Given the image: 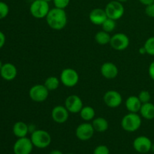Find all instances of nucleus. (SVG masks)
Listing matches in <instances>:
<instances>
[{
	"instance_id": "f257e3e1",
	"label": "nucleus",
	"mask_w": 154,
	"mask_h": 154,
	"mask_svg": "<svg viewBox=\"0 0 154 154\" xmlns=\"http://www.w3.org/2000/svg\"><path fill=\"white\" fill-rule=\"evenodd\" d=\"M48 25L54 30H62L67 24V14L65 9L54 8L51 9L46 17Z\"/></svg>"
},
{
	"instance_id": "f03ea898",
	"label": "nucleus",
	"mask_w": 154,
	"mask_h": 154,
	"mask_svg": "<svg viewBox=\"0 0 154 154\" xmlns=\"http://www.w3.org/2000/svg\"><path fill=\"white\" fill-rule=\"evenodd\" d=\"M142 120L138 113H130L126 114L122 118L121 126L123 129L128 132H136L141 127Z\"/></svg>"
},
{
	"instance_id": "7ed1b4c3",
	"label": "nucleus",
	"mask_w": 154,
	"mask_h": 154,
	"mask_svg": "<svg viewBox=\"0 0 154 154\" xmlns=\"http://www.w3.org/2000/svg\"><path fill=\"white\" fill-rule=\"evenodd\" d=\"M34 147L38 149L47 148L51 144L52 138L49 132L43 129H35L30 136Z\"/></svg>"
},
{
	"instance_id": "20e7f679",
	"label": "nucleus",
	"mask_w": 154,
	"mask_h": 154,
	"mask_svg": "<svg viewBox=\"0 0 154 154\" xmlns=\"http://www.w3.org/2000/svg\"><path fill=\"white\" fill-rule=\"evenodd\" d=\"M50 10L49 2L44 0H35L32 2L29 7L30 14L36 19L46 18Z\"/></svg>"
},
{
	"instance_id": "39448f33",
	"label": "nucleus",
	"mask_w": 154,
	"mask_h": 154,
	"mask_svg": "<svg viewBox=\"0 0 154 154\" xmlns=\"http://www.w3.org/2000/svg\"><path fill=\"white\" fill-rule=\"evenodd\" d=\"M105 11L108 17L114 20L120 19L125 13L124 6L121 2L117 0L108 2L105 6Z\"/></svg>"
},
{
	"instance_id": "423d86ee",
	"label": "nucleus",
	"mask_w": 154,
	"mask_h": 154,
	"mask_svg": "<svg viewBox=\"0 0 154 154\" xmlns=\"http://www.w3.org/2000/svg\"><path fill=\"white\" fill-rule=\"evenodd\" d=\"M60 82L67 87H73L79 81V75L78 72L72 68H67L62 71L60 75Z\"/></svg>"
},
{
	"instance_id": "0eeeda50",
	"label": "nucleus",
	"mask_w": 154,
	"mask_h": 154,
	"mask_svg": "<svg viewBox=\"0 0 154 154\" xmlns=\"http://www.w3.org/2000/svg\"><path fill=\"white\" fill-rule=\"evenodd\" d=\"M49 92L44 84H36L29 89V96L33 102H43L48 98Z\"/></svg>"
},
{
	"instance_id": "6e6552de",
	"label": "nucleus",
	"mask_w": 154,
	"mask_h": 154,
	"mask_svg": "<svg viewBox=\"0 0 154 154\" xmlns=\"http://www.w3.org/2000/svg\"><path fill=\"white\" fill-rule=\"evenodd\" d=\"M32 142L30 138L23 137L17 138L13 147V151L14 154H31L33 150Z\"/></svg>"
},
{
	"instance_id": "1a4fd4ad",
	"label": "nucleus",
	"mask_w": 154,
	"mask_h": 154,
	"mask_svg": "<svg viewBox=\"0 0 154 154\" xmlns=\"http://www.w3.org/2000/svg\"><path fill=\"white\" fill-rule=\"evenodd\" d=\"M109 44L116 51H124L129 47V38L125 33H116L111 36Z\"/></svg>"
},
{
	"instance_id": "9d476101",
	"label": "nucleus",
	"mask_w": 154,
	"mask_h": 154,
	"mask_svg": "<svg viewBox=\"0 0 154 154\" xmlns=\"http://www.w3.org/2000/svg\"><path fill=\"white\" fill-rule=\"evenodd\" d=\"M94 128H93L92 123H81L75 130V135L79 140L83 141H88L91 139L92 137L94 135Z\"/></svg>"
},
{
	"instance_id": "9b49d317",
	"label": "nucleus",
	"mask_w": 154,
	"mask_h": 154,
	"mask_svg": "<svg viewBox=\"0 0 154 154\" xmlns=\"http://www.w3.org/2000/svg\"><path fill=\"white\" fill-rule=\"evenodd\" d=\"M152 141L148 137L141 135L137 137L133 141V148L139 153H147L151 150Z\"/></svg>"
},
{
	"instance_id": "f8f14e48",
	"label": "nucleus",
	"mask_w": 154,
	"mask_h": 154,
	"mask_svg": "<svg viewBox=\"0 0 154 154\" xmlns=\"http://www.w3.org/2000/svg\"><path fill=\"white\" fill-rule=\"evenodd\" d=\"M104 102L111 108H117L123 102V97L119 92L116 90H108L104 95Z\"/></svg>"
},
{
	"instance_id": "ddd939ff",
	"label": "nucleus",
	"mask_w": 154,
	"mask_h": 154,
	"mask_svg": "<svg viewBox=\"0 0 154 154\" xmlns=\"http://www.w3.org/2000/svg\"><path fill=\"white\" fill-rule=\"evenodd\" d=\"M65 107L67 108L69 113L77 114L80 113L84 107L83 102L81 98L77 95H71L66 98L65 101Z\"/></svg>"
},
{
	"instance_id": "4468645a",
	"label": "nucleus",
	"mask_w": 154,
	"mask_h": 154,
	"mask_svg": "<svg viewBox=\"0 0 154 154\" xmlns=\"http://www.w3.org/2000/svg\"><path fill=\"white\" fill-rule=\"evenodd\" d=\"M69 112L67 108L63 105H57L51 111V117L57 123H64L68 120Z\"/></svg>"
},
{
	"instance_id": "2eb2a0df",
	"label": "nucleus",
	"mask_w": 154,
	"mask_h": 154,
	"mask_svg": "<svg viewBox=\"0 0 154 154\" xmlns=\"http://www.w3.org/2000/svg\"><path fill=\"white\" fill-rule=\"evenodd\" d=\"M101 74L105 78L108 80L114 79L119 74L117 66L111 62H106L101 66Z\"/></svg>"
},
{
	"instance_id": "dca6fc26",
	"label": "nucleus",
	"mask_w": 154,
	"mask_h": 154,
	"mask_svg": "<svg viewBox=\"0 0 154 154\" xmlns=\"http://www.w3.org/2000/svg\"><path fill=\"white\" fill-rule=\"evenodd\" d=\"M0 75L4 80L8 81H13L17 75V69L11 63H4L0 70Z\"/></svg>"
},
{
	"instance_id": "f3484780",
	"label": "nucleus",
	"mask_w": 154,
	"mask_h": 154,
	"mask_svg": "<svg viewBox=\"0 0 154 154\" xmlns=\"http://www.w3.org/2000/svg\"><path fill=\"white\" fill-rule=\"evenodd\" d=\"M107 18L108 16L105 9L99 8L93 9L89 14V19L90 22L96 26H102Z\"/></svg>"
},
{
	"instance_id": "a211bd4d",
	"label": "nucleus",
	"mask_w": 154,
	"mask_h": 154,
	"mask_svg": "<svg viewBox=\"0 0 154 154\" xmlns=\"http://www.w3.org/2000/svg\"><path fill=\"white\" fill-rule=\"evenodd\" d=\"M142 103L136 96H131L126 101V108L130 113H138L140 111Z\"/></svg>"
},
{
	"instance_id": "6ab92c4d",
	"label": "nucleus",
	"mask_w": 154,
	"mask_h": 154,
	"mask_svg": "<svg viewBox=\"0 0 154 154\" xmlns=\"http://www.w3.org/2000/svg\"><path fill=\"white\" fill-rule=\"evenodd\" d=\"M29 132V127L26 123L23 121H18L13 126V133L17 138L26 137Z\"/></svg>"
},
{
	"instance_id": "aec40b11",
	"label": "nucleus",
	"mask_w": 154,
	"mask_h": 154,
	"mask_svg": "<svg viewBox=\"0 0 154 154\" xmlns=\"http://www.w3.org/2000/svg\"><path fill=\"white\" fill-rule=\"evenodd\" d=\"M140 114L144 119L152 120L154 119V105L151 102L142 104L140 109Z\"/></svg>"
},
{
	"instance_id": "412c9836",
	"label": "nucleus",
	"mask_w": 154,
	"mask_h": 154,
	"mask_svg": "<svg viewBox=\"0 0 154 154\" xmlns=\"http://www.w3.org/2000/svg\"><path fill=\"white\" fill-rule=\"evenodd\" d=\"M95 132H106L109 127L108 120L104 117H96L93 120L92 122Z\"/></svg>"
},
{
	"instance_id": "4be33fe9",
	"label": "nucleus",
	"mask_w": 154,
	"mask_h": 154,
	"mask_svg": "<svg viewBox=\"0 0 154 154\" xmlns=\"http://www.w3.org/2000/svg\"><path fill=\"white\" fill-rule=\"evenodd\" d=\"M80 116L81 119L86 122L93 120L96 116L95 109L91 106H84L80 111Z\"/></svg>"
},
{
	"instance_id": "5701e85b",
	"label": "nucleus",
	"mask_w": 154,
	"mask_h": 154,
	"mask_svg": "<svg viewBox=\"0 0 154 154\" xmlns=\"http://www.w3.org/2000/svg\"><path fill=\"white\" fill-rule=\"evenodd\" d=\"M60 83V79H59L57 77L50 76L45 80L44 85L49 91H54L59 88Z\"/></svg>"
},
{
	"instance_id": "b1692460",
	"label": "nucleus",
	"mask_w": 154,
	"mask_h": 154,
	"mask_svg": "<svg viewBox=\"0 0 154 154\" xmlns=\"http://www.w3.org/2000/svg\"><path fill=\"white\" fill-rule=\"evenodd\" d=\"M111 38V36L110 35L109 33L102 30V31H99L96 33L95 35V40L99 45H105L110 43Z\"/></svg>"
},
{
	"instance_id": "393cba45",
	"label": "nucleus",
	"mask_w": 154,
	"mask_h": 154,
	"mask_svg": "<svg viewBox=\"0 0 154 154\" xmlns=\"http://www.w3.org/2000/svg\"><path fill=\"white\" fill-rule=\"evenodd\" d=\"M102 30L110 33L114 30L116 28V20L111 19V18H107L106 20L102 23Z\"/></svg>"
},
{
	"instance_id": "a878e982",
	"label": "nucleus",
	"mask_w": 154,
	"mask_h": 154,
	"mask_svg": "<svg viewBox=\"0 0 154 154\" xmlns=\"http://www.w3.org/2000/svg\"><path fill=\"white\" fill-rule=\"evenodd\" d=\"M144 47L147 51V54L154 57V36L150 37L146 40Z\"/></svg>"
},
{
	"instance_id": "bb28decb",
	"label": "nucleus",
	"mask_w": 154,
	"mask_h": 154,
	"mask_svg": "<svg viewBox=\"0 0 154 154\" xmlns=\"http://www.w3.org/2000/svg\"><path fill=\"white\" fill-rule=\"evenodd\" d=\"M138 97L142 104L150 102V99H151L150 93H149L147 90H141V91L139 93V94L138 95Z\"/></svg>"
},
{
	"instance_id": "cd10ccee",
	"label": "nucleus",
	"mask_w": 154,
	"mask_h": 154,
	"mask_svg": "<svg viewBox=\"0 0 154 154\" xmlns=\"http://www.w3.org/2000/svg\"><path fill=\"white\" fill-rule=\"evenodd\" d=\"M9 7L5 2L0 1V20L5 18L8 15Z\"/></svg>"
},
{
	"instance_id": "c85d7f7f",
	"label": "nucleus",
	"mask_w": 154,
	"mask_h": 154,
	"mask_svg": "<svg viewBox=\"0 0 154 154\" xmlns=\"http://www.w3.org/2000/svg\"><path fill=\"white\" fill-rule=\"evenodd\" d=\"M93 154H110V150L106 145L101 144L94 149Z\"/></svg>"
},
{
	"instance_id": "c756f323",
	"label": "nucleus",
	"mask_w": 154,
	"mask_h": 154,
	"mask_svg": "<svg viewBox=\"0 0 154 154\" xmlns=\"http://www.w3.org/2000/svg\"><path fill=\"white\" fill-rule=\"evenodd\" d=\"M56 8L61 9H65L68 7L70 3V0H53Z\"/></svg>"
},
{
	"instance_id": "7c9ffc66",
	"label": "nucleus",
	"mask_w": 154,
	"mask_h": 154,
	"mask_svg": "<svg viewBox=\"0 0 154 154\" xmlns=\"http://www.w3.org/2000/svg\"><path fill=\"white\" fill-rule=\"evenodd\" d=\"M145 13L149 17L154 18V2L153 4L146 6Z\"/></svg>"
},
{
	"instance_id": "2f4dec72",
	"label": "nucleus",
	"mask_w": 154,
	"mask_h": 154,
	"mask_svg": "<svg viewBox=\"0 0 154 154\" xmlns=\"http://www.w3.org/2000/svg\"><path fill=\"white\" fill-rule=\"evenodd\" d=\"M148 74L150 78L154 81V60L150 63V66H149Z\"/></svg>"
},
{
	"instance_id": "473e14b6",
	"label": "nucleus",
	"mask_w": 154,
	"mask_h": 154,
	"mask_svg": "<svg viewBox=\"0 0 154 154\" xmlns=\"http://www.w3.org/2000/svg\"><path fill=\"white\" fill-rule=\"evenodd\" d=\"M5 41H6V37L5 35L2 32V31H0V49L4 47L5 44Z\"/></svg>"
},
{
	"instance_id": "72a5a7b5",
	"label": "nucleus",
	"mask_w": 154,
	"mask_h": 154,
	"mask_svg": "<svg viewBox=\"0 0 154 154\" xmlns=\"http://www.w3.org/2000/svg\"><path fill=\"white\" fill-rule=\"evenodd\" d=\"M139 2L141 3V4L147 6L149 5L153 4L154 2V0H139Z\"/></svg>"
},
{
	"instance_id": "f704fd0d",
	"label": "nucleus",
	"mask_w": 154,
	"mask_h": 154,
	"mask_svg": "<svg viewBox=\"0 0 154 154\" xmlns=\"http://www.w3.org/2000/svg\"><path fill=\"white\" fill-rule=\"evenodd\" d=\"M138 51H139L140 54H141V55H144V54H147V51H146L145 48H144V46L141 47V48H140L139 50H138Z\"/></svg>"
},
{
	"instance_id": "c9c22d12",
	"label": "nucleus",
	"mask_w": 154,
	"mask_h": 154,
	"mask_svg": "<svg viewBox=\"0 0 154 154\" xmlns=\"http://www.w3.org/2000/svg\"><path fill=\"white\" fill-rule=\"evenodd\" d=\"M49 154H63V153L60 150H53L50 152Z\"/></svg>"
},
{
	"instance_id": "e433bc0d",
	"label": "nucleus",
	"mask_w": 154,
	"mask_h": 154,
	"mask_svg": "<svg viewBox=\"0 0 154 154\" xmlns=\"http://www.w3.org/2000/svg\"><path fill=\"white\" fill-rule=\"evenodd\" d=\"M150 151H152L153 153H154V143L153 144H152V147H151V150Z\"/></svg>"
},
{
	"instance_id": "4c0bfd02",
	"label": "nucleus",
	"mask_w": 154,
	"mask_h": 154,
	"mask_svg": "<svg viewBox=\"0 0 154 154\" xmlns=\"http://www.w3.org/2000/svg\"><path fill=\"white\" fill-rule=\"evenodd\" d=\"M117 1L120 2H121V3H123V2H126L129 1V0H117Z\"/></svg>"
},
{
	"instance_id": "58836bf2",
	"label": "nucleus",
	"mask_w": 154,
	"mask_h": 154,
	"mask_svg": "<svg viewBox=\"0 0 154 154\" xmlns=\"http://www.w3.org/2000/svg\"><path fill=\"white\" fill-rule=\"evenodd\" d=\"M2 66H3L2 62L1 60H0V70H1V69H2Z\"/></svg>"
},
{
	"instance_id": "ea45409f",
	"label": "nucleus",
	"mask_w": 154,
	"mask_h": 154,
	"mask_svg": "<svg viewBox=\"0 0 154 154\" xmlns=\"http://www.w3.org/2000/svg\"><path fill=\"white\" fill-rule=\"evenodd\" d=\"M44 1L47 2H52L53 0H44Z\"/></svg>"
},
{
	"instance_id": "a19ab883",
	"label": "nucleus",
	"mask_w": 154,
	"mask_h": 154,
	"mask_svg": "<svg viewBox=\"0 0 154 154\" xmlns=\"http://www.w3.org/2000/svg\"><path fill=\"white\" fill-rule=\"evenodd\" d=\"M67 154H75V153H67Z\"/></svg>"
},
{
	"instance_id": "79ce46f5",
	"label": "nucleus",
	"mask_w": 154,
	"mask_h": 154,
	"mask_svg": "<svg viewBox=\"0 0 154 154\" xmlns=\"http://www.w3.org/2000/svg\"><path fill=\"white\" fill-rule=\"evenodd\" d=\"M153 32H154V27H153Z\"/></svg>"
}]
</instances>
